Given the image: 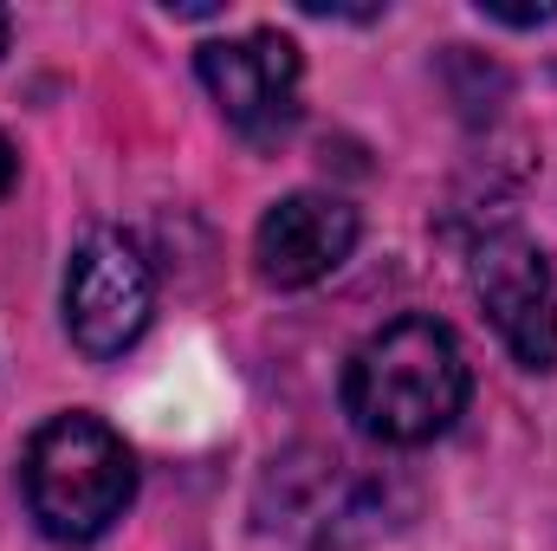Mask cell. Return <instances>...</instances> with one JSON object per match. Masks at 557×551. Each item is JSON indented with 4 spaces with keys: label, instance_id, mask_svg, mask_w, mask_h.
<instances>
[{
    "label": "cell",
    "instance_id": "6da1fadb",
    "mask_svg": "<svg viewBox=\"0 0 557 551\" xmlns=\"http://www.w3.org/2000/svg\"><path fill=\"white\" fill-rule=\"evenodd\" d=\"M473 396L467 351L434 318H396L363 338L344 364V415L389 448H421L447 434Z\"/></svg>",
    "mask_w": 557,
    "mask_h": 551
},
{
    "label": "cell",
    "instance_id": "9c48e42d",
    "mask_svg": "<svg viewBox=\"0 0 557 551\" xmlns=\"http://www.w3.org/2000/svg\"><path fill=\"white\" fill-rule=\"evenodd\" d=\"M7 188H13V143L0 137V195H7Z\"/></svg>",
    "mask_w": 557,
    "mask_h": 551
},
{
    "label": "cell",
    "instance_id": "3957f363",
    "mask_svg": "<svg viewBox=\"0 0 557 551\" xmlns=\"http://www.w3.org/2000/svg\"><path fill=\"white\" fill-rule=\"evenodd\" d=\"M396 500L409 506V487H396L389 474H370L331 448H292L260 480V519L311 551H350L403 526Z\"/></svg>",
    "mask_w": 557,
    "mask_h": 551
},
{
    "label": "cell",
    "instance_id": "277c9868",
    "mask_svg": "<svg viewBox=\"0 0 557 551\" xmlns=\"http://www.w3.org/2000/svg\"><path fill=\"white\" fill-rule=\"evenodd\" d=\"M156 311V273L143 260V247L117 228H91L72 247L65 267V331L85 357L111 364L149 331Z\"/></svg>",
    "mask_w": 557,
    "mask_h": 551
},
{
    "label": "cell",
    "instance_id": "ba28073f",
    "mask_svg": "<svg viewBox=\"0 0 557 551\" xmlns=\"http://www.w3.org/2000/svg\"><path fill=\"white\" fill-rule=\"evenodd\" d=\"M480 13L506 20V26H545V20H557V7H499V0H480Z\"/></svg>",
    "mask_w": 557,
    "mask_h": 551
},
{
    "label": "cell",
    "instance_id": "30bf717a",
    "mask_svg": "<svg viewBox=\"0 0 557 551\" xmlns=\"http://www.w3.org/2000/svg\"><path fill=\"white\" fill-rule=\"evenodd\" d=\"M7 33H13V20H7V7H0V52H7Z\"/></svg>",
    "mask_w": 557,
    "mask_h": 551
},
{
    "label": "cell",
    "instance_id": "52a82bcc",
    "mask_svg": "<svg viewBox=\"0 0 557 551\" xmlns=\"http://www.w3.org/2000/svg\"><path fill=\"white\" fill-rule=\"evenodd\" d=\"M363 221L350 201L337 195H318V188H298L267 208L260 234H253V260H260V279L278 285V292H298V285H318L324 273H337L357 247Z\"/></svg>",
    "mask_w": 557,
    "mask_h": 551
},
{
    "label": "cell",
    "instance_id": "5b68a950",
    "mask_svg": "<svg viewBox=\"0 0 557 551\" xmlns=\"http://www.w3.org/2000/svg\"><path fill=\"white\" fill-rule=\"evenodd\" d=\"M195 72L208 85V98L221 105V118L253 143H278L298 124V91H305V59L298 46L260 26V33H234L195 52Z\"/></svg>",
    "mask_w": 557,
    "mask_h": 551
},
{
    "label": "cell",
    "instance_id": "8992f818",
    "mask_svg": "<svg viewBox=\"0 0 557 551\" xmlns=\"http://www.w3.org/2000/svg\"><path fill=\"white\" fill-rule=\"evenodd\" d=\"M473 298L525 370H557V279L539 241H525L519 228L486 234L473 247Z\"/></svg>",
    "mask_w": 557,
    "mask_h": 551
},
{
    "label": "cell",
    "instance_id": "7a4b0ae2",
    "mask_svg": "<svg viewBox=\"0 0 557 551\" xmlns=\"http://www.w3.org/2000/svg\"><path fill=\"white\" fill-rule=\"evenodd\" d=\"M20 480H26V506H33L39 532L59 546L104 539L124 519V506L137 500V461H131L124 434L85 409L52 415L26 441Z\"/></svg>",
    "mask_w": 557,
    "mask_h": 551
}]
</instances>
